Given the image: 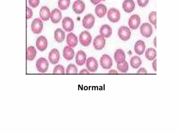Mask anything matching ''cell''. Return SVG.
<instances>
[{
	"mask_svg": "<svg viewBox=\"0 0 178 133\" xmlns=\"http://www.w3.org/2000/svg\"><path fill=\"white\" fill-rule=\"evenodd\" d=\"M49 63L45 58H41L37 60L36 63V68L39 72L44 73L49 68Z\"/></svg>",
	"mask_w": 178,
	"mask_h": 133,
	"instance_id": "cell-1",
	"label": "cell"
},
{
	"mask_svg": "<svg viewBox=\"0 0 178 133\" xmlns=\"http://www.w3.org/2000/svg\"><path fill=\"white\" fill-rule=\"evenodd\" d=\"M43 28V22L39 18L34 19L32 23V31L35 34H39L42 32Z\"/></svg>",
	"mask_w": 178,
	"mask_h": 133,
	"instance_id": "cell-2",
	"label": "cell"
},
{
	"mask_svg": "<svg viewBox=\"0 0 178 133\" xmlns=\"http://www.w3.org/2000/svg\"><path fill=\"white\" fill-rule=\"evenodd\" d=\"M79 39V42L82 46L87 47L91 44L92 37L91 34L88 31H85L81 34Z\"/></svg>",
	"mask_w": 178,
	"mask_h": 133,
	"instance_id": "cell-3",
	"label": "cell"
},
{
	"mask_svg": "<svg viewBox=\"0 0 178 133\" xmlns=\"http://www.w3.org/2000/svg\"><path fill=\"white\" fill-rule=\"evenodd\" d=\"M107 17L113 23H117L120 19V12L118 9L115 8H111L108 12Z\"/></svg>",
	"mask_w": 178,
	"mask_h": 133,
	"instance_id": "cell-4",
	"label": "cell"
},
{
	"mask_svg": "<svg viewBox=\"0 0 178 133\" xmlns=\"http://www.w3.org/2000/svg\"><path fill=\"white\" fill-rule=\"evenodd\" d=\"M118 35L121 39L125 42L130 39L131 32L128 27L123 26L119 28Z\"/></svg>",
	"mask_w": 178,
	"mask_h": 133,
	"instance_id": "cell-5",
	"label": "cell"
},
{
	"mask_svg": "<svg viewBox=\"0 0 178 133\" xmlns=\"http://www.w3.org/2000/svg\"><path fill=\"white\" fill-rule=\"evenodd\" d=\"M95 18L91 14H89L84 17L82 20V25L86 29H90L94 26Z\"/></svg>",
	"mask_w": 178,
	"mask_h": 133,
	"instance_id": "cell-6",
	"label": "cell"
},
{
	"mask_svg": "<svg viewBox=\"0 0 178 133\" xmlns=\"http://www.w3.org/2000/svg\"><path fill=\"white\" fill-rule=\"evenodd\" d=\"M100 63L102 67L105 69H109L113 65L112 59L110 56L107 55H103L100 60Z\"/></svg>",
	"mask_w": 178,
	"mask_h": 133,
	"instance_id": "cell-7",
	"label": "cell"
},
{
	"mask_svg": "<svg viewBox=\"0 0 178 133\" xmlns=\"http://www.w3.org/2000/svg\"><path fill=\"white\" fill-rule=\"evenodd\" d=\"M140 32L143 36L146 38L150 37L153 33L151 25L149 23H143L140 27Z\"/></svg>",
	"mask_w": 178,
	"mask_h": 133,
	"instance_id": "cell-8",
	"label": "cell"
},
{
	"mask_svg": "<svg viewBox=\"0 0 178 133\" xmlns=\"http://www.w3.org/2000/svg\"><path fill=\"white\" fill-rule=\"evenodd\" d=\"M106 40L101 36H98L95 38L93 44L94 48L97 50H102L105 46Z\"/></svg>",
	"mask_w": 178,
	"mask_h": 133,
	"instance_id": "cell-9",
	"label": "cell"
},
{
	"mask_svg": "<svg viewBox=\"0 0 178 133\" xmlns=\"http://www.w3.org/2000/svg\"><path fill=\"white\" fill-rule=\"evenodd\" d=\"M141 23V18L138 15H134L129 19L128 25L133 30H136Z\"/></svg>",
	"mask_w": 178,
	"mask_h": 133,
	"instance_id": "cell-10",
	"label": "cell"
},
{
	"mask_svg": "<svg viewBox=\"0 0 178 133\" xmlns=\"http://www.w3.org/2000/svg\"><path fill=\"white\" fill-rule=\"evenodd\" d=\"M62 27L67 32H70L74 29V21L71 18L65 17L62 22Z\"/></svg>",
	"mask_w": 178,
	"mask_h": 133,
	"instance_id": "cell-11",
	"label": "cell"
},
{
	"mask_svg": "<svg viewBox=\"0 0 178 133\" xmlns=\"http://www.w3.org/2000/svg\"><path fill=\"white\" fill-rule=\"evenodd\" d=\"M85 8V3L81 0H77L73 4V10L76 14H81L84 12Z\"/></svg>",
	"mask_w": 178,
	"mask_h": 133,
	"instance_id": "cell-12",
	"label": "cell"
},
{
	"mask_svg": "<svg viewBox=\"0 0 178 133\" xmlns=\"http://www.w3.org/2000/svg\"><path fill=\"white\" fill-rule=\"evenodd\" d=\"M86 67L89 71L91 72L96 71L98 68L97 61L92 57L89 58L86 63Z\"/></svg>",
	"mask_w": 178,
	"mask_h": 133,
	"instance_id": "cell-13",
	"label": "cell"
},
{
	"mask_svg": "<svg viewBox=\"0 0 178 133\" xmlns=\"http://www.w3.org/2000/svg\"><path fill=\"white\" fill-rule=\"evenodd\" d=\"M37 48L40 51L43 52L46 50L48 46L47 39L44 36H41L38 38L36 42Z\"/></svg>",
	"mask_w": 178,
	"mask_h": 133,
	"instance_id": "cell-14",
	"label": "cell"
},
{
	"mask_svg": "<svg viewBox=\"0 0 178 133\" xmlns=\"http://www.w3.org/2000/svg\"><path fill=\"white\" fill-rule=\"evenodd\" d=\"M60 54L58 50L54 49L49 53V59L50 62L53 65H56L59 62L60 59Z\"/></svg>",
	"mask_w": 178,
	"mask_h": 133,
	"instance_id": "cell-15",
	"label": "cell"
},
{
	"mask_svg": "<svg viewBox=\"0 0 178 133\" xmlns=\"http://www.w3.org/2000/svg\"><path fill=\"white\" fill-rule=\"evenodd\" d=\"M50 17L51 21L53 23H58L62 18L61 12L59 9L55 8L52 11Z\"/></svg>",
	"mask_w": 178,
	"mask_h": 133,
	"instance_id": "cell-16",
	"label": "cell"
},
{
	"mask_svg": "<svg viewBox=\"0 0 178 133\" xmlns=\"http://www.w3.org/2000/svg\"><path fill=\"white\" fill-rule=\"evenodd\" d=\"M86 60V55L82 50L79 51L76 57V62L78 66H82L85 64Z\"/></svg>",
	"mask_w": 178,
	"mask_h": 133,
	"instance_id": "cell-17",
	"label": "cell"
},
{
	"mask_svg": "<svg viewBox=\"0 0 178 133\" xmlns=\"http://www.w3.org/2000/svg\"><path fill=\"white\" fill-rule=\"evenodd\" d=\"M122 6L124 11L130 13L134 10L135 4L133 0H125L123 3Z\"/></svg>",
	"mask_w": 178,
	"mask_h": 133,
	"instance_id": "cell-18",
	"label": "cell"
},
{
	"mask_svg": "<svg viewBox=\"0 0 178 133\" xmlns=\"http://www.w3.org/2000/svg\"><path fill=\"white\" fill-rule=\"evenodd\" d=\"M107 11L106 6L102 4L97 5L95 9V13L99 18H103L106 15Z\"/></svg>",
	"mask_w": 178,
	"mask_h": 133,
	"instance_id": "cell-19",
	"label": "cell"
},
{
	"mask_svg": "<svg viewBox=\"0 0 178 133\" xmlns=\"http://www.w3.org/2000/svg\"><path fill=\"white\" fill-rule=\"evenodd\" d=\"M74 50L68 46L65 47L63 50V56L68 61H71L75 56Z\"/></svg>",
	"mask_w": 178,
	"mask_h": 133,
	"instance_id": "cell-20",
	"label": "cell"
},
{
	"mask_svg": "<svg viewBox=\"0 0 178 133\" xmlns=\"http://www.w3.org/2000/svg\"><path fill=\"white\" fill-rule=\"evenodd\" d=\"M145 49V43L143 41L139 40L137 42L135 45L134 50L135 53L139 55L144 54Z\"/></svg>",
	"mask_w": 178,
	"mask_h": 133,
	"instance_id": "cell-21",
	"label": "cell"
},
{
	"mask_svg": "<svg viewBox=\"0 0 178 133\" xmlns=\"http://www.w3.org/2000/svg\"><path fill=\"white\" fill-rule=\"evenodd\" d=\"M78 38L75 34L72 33L69 34L66 37V42L69 47H74L77 45Z\"/></svg>",
	"mask_w": 178,
	"mask_h": 133,
	"instance_id": "cell-22",
	"label": "cell"
},
{
	"mask_svg": "<svg viewBox=\"0 0 178 133\" xmlns=\"http://www.w3.org/2000/svg\"><path fill=\"white\" fill-rule=\"evenodd\" d=\"M100 33L101 36L104 37H109L112 35V28L108 25H104L100 28Z\"/></svg>",
	"mask_w": 178,
	"mask_h": 133,
	"instance_id": "cell-23",
	"label": "cell"
},
{
	"mask_svg": "<svg viewBox=\"0 0 178 133\" xmlns=\"http://www.w3.org/2000/svg\"><path fill=\"white\" fill-rule=\"evenodd\" d=\"M39 15L40 17L43 21H48L50 17V11L49 8L46 6H43L40 9Z\"/></svg>",
	"mask_w": 178,
	"mask_h": 133,
	"instance_id": "cell-24",
	"label": "cell"
},
{
	"mask_svg": "<svg viewBox=\"0 0 178 133\" xmlns=\"http://www.w3.org/2000/svg\"><path fill=\"white\" fill-rule=\"evenodd\" d=\"M114 58L117 63H121L125 61L126 55L122 49H118L114 53Z\"/></svg>",
	"mask_w": 178,
	"mask_h": 133,
	"instance_id": "cell-25",
	"label": "cell"
},
{
	"mask_svg": "<svg viewBox=\"0 0 178 133\" xmlns=\"http://www.w3.org/2000/svg\"><path fill=\"white\" fill-rule=\"evenodd\" d=\"M65 32L61 28H58L55 32V39L56 42L61 43L64 42L65 38Z\"/></svg>",
	"mask_w": 178,
	"mask_h": 133,
	"instance_id": "cell-26",
	"label": "cell"
},
{
	"mask_svg": "<svg viewBox=\"0 0 178 133\" xmlns=\"http://www.w3.org/2000/svg\"><path fill=\"white\" fill-rule=\"evenodd\" d=\"M36 51L34 47H28L27 52V58L28 61H33L36 56Z\"/></svg>",
	"mask_w": 178,
	"mask_h": 133,
	"instance_id": "cell-27",
	"label": "cell"
},
{
	"mask_svg": "<svg viewBox=\"0 0 178 133\" xmlns=\"http://www.w3.org/2000/svg\"><path fill=\"white\" fill-rule=\"evenodd\" d=\"M142 61L138 56L133 57L130 61V64L134 69H138L141 66Z\"/></svg>",
	"mask_w": 178,
	"mask_h": 133,
	"instance_id": "cell-28",
	"label": "cell"
},
{
	"mask_svg": "<svg viewBox=\"0 0 178 133\" xmlns=\"http://www.w3.org/2000/svg\"><path fill=\"white\" fill-rule=\"evenodd\" d=\"M145 56L149 61H153L157 56V52L153 48H149L145 52Z\"/></svg>",
	"mask_w": 178,
	"mask_h": 133,
	"instance_id": "cell-29",
	"label": "cell"
},
{
	"mask_svg": "<svg viewBox=\"0 0 178 133\" xmlns=\"http://www.w3.org/2000/svg\"><path fill=\"white\" fill-rule=\"evenodd\" d=\"M117 68L120 72L125 73L128 71V64L125 61L121 63H117Z\"/></svg>",
	"mask_w": 178,
	"mask_h": 133,
	"instance_id": "cell-30",
	"label": "cell"
},
{
	"mask_svg": "<svg viewBox=\"0 0 178 133\" xmlns=\"http://www.w3.org/2000/svg\"><path fill=\"white\" fill-rule=\"evenodd\" d=\"M71 3V0H59L58 6L62 10H65L67 9Z\"/></svg>",
	"mask_w": 178,
	"mask_h": 133,
	"instance_id": "cell-31",
	"label": "cell"
},
{
	"mask_svg": "<svg viewBox=\"0 0 178 133\" xmlns=\"http://www.w3.org/2000/svg\"><path fill=\"white\" fill-rule=\"evenodd\" d=\"M78 69L74 64H70L66 69V74H77Z\"/></svg>",
	"mask_w": 178,
	"mask_h": 133,
	"instance_id": "cell-32",
	"label": "cell"
},
{
	"mask_svg": "<svg viewBox=\"0 0 178 133\" xmlns=\"http://www.w3.org/2000/svg\"><path fill=\"white\" fill-rule=\"evenodd\" d=\"M149 20L151 23L154 25L157 23V12H152L149 15Z\"/></svg>",
	"mask_w": 178,
	"mask_h": 133,
	"instance_id": "cell-33",
	"label": "cell"
},
{
	"mask_svg": "<svg viewBox=\"0 0 178 133\" xmlns=\"http://www.w3.org/2000/svg\"><path fill=\"white\" fill-rule=\"evenodd\" d=\"M54 74H65V69L63 66L60 65H57L55 66L53 70Z\"/></svg>",
	"mask_w": 178,
	"mask_h": 133,
	"instance_id": "cell-34",
	"label": "cell"
},
{
	"mask_svg": "<svg viewBox=\"0 0 178 133\" xmlns=\"http://www.w3.org/2000/svg\"><path fill=\"white\" fill-rule=\"evenodd\" d=\"M28 2L31 7L33 8H35L39 5L40 0H28Z\"/></svg>",
	"mask_w": 178,
	"mask_h": 133,
	"instance_id": "cell-35",
	"label": "cell"
},
{
	"mask_svg": "<svg viewBox=\"0 0 178 133\" xmlns=\"http://www.w3.org/2000/svg\"><path fill=\"white\" fill-rule=\"evenodd\" d=\"M149 0H137L138 5L142 7H145L148 4Z\"/></svg>",
	"mask_w": 178,
	"mask_h": 133,
	"instance_id": "cell-36",
	"label": "cell"
},
{
	"mask_svg": "<svg viewBox=\"0 0 178 133\" xmlns=\"http://www.w3.org/2000/svg\"><path fill=\"white\" fill-rule=\"evenodd\" d=\"M27 19H29L30 18L32 17L33 15V12L31 9L29 7H27Z\"/></svg>",
	"mask_w": 178,
	"mask_h": 133,
	"instance_id": "cell-37",
	"label": "cell"
},
{
	"mask_svg": "<svg viewBox=\"0 0 178 133\" xmlns=\"http://www.w3.org/2000/svg\"><path fill=\"white\" fill-rule=\"evenodd\" d=\"M138 74H147V71L144 68H141L139 70L137 71Z\"/></svg>",
	"mask_w": 178,
	"mask_h": 133,
	"instance_id": "cell-38",
	"label": "cell"
},
{
	"mask_svg": "<svg viewBox=\"0 0 178 133\" xmlns=\"http://www.w3.org/2000/svg\"><path fill=\"white\" fill-rule=\"evenodd\" d=\"M91 2L94 5H96L100 3L102 0H90Z\"/></svg>",
	"mask_w": 178,
	"mask_h": 133,
	"instance_id": "cell-39",
	"label": "cell"
},
{
	"mask_svg": "<svg viewBox=\"0 0 178 133\" xmlns=\"http://www.w3.org/2000/svg\"><path fill=\"white\" fill-rule=\"evenodd\" d=\"M156 61L157 60L156 59L154 60L153 63H152V67H153L154 71H157Z\"/></svg>",
	"mask_w": 178,
	"mask_h": 133,
	"instance_id": "cell-40",
	"label": "cell"
},
{
	"mask_svg": "<svg viewBox=\"0 0 178 133\" xmlns=\"http://www.w3.org/2000/svg\"><path fill=\"white\" fill-rule=\"evenodd\" d=\"M90 72L86 69H82L79 72V74H88Z\"/></svg>",
	"mask_w": 178,
	"mask_h": 133,
	"instance_id": "cell-41",
	"label": "cell"
},
{
	"mask_svg": "<svg viewBox=\"0 0 178 133\" xmlns=\"http://www.w3.org/2000/svg\"><path fill=\"white\" fill-rule=\"evenodd\" d=\"M109 73L110 74H117L118 73V72L115 70L112 69L109 72Z\"/></svg>",
	"mask_w": 178,
	"mask_h": 133,
	"instance_id": "cell-42",
	"label": "cell"
},
{
	"mask_svg": "<svg viewBox=\"0 0 178 133\" xmlns=\"http://www.w3.org/2000/svg\"><path fill=\"white\" fill-rule=\"evenodd\" d=\"M106 0H102V1H106Z\"/></svg>",
	"mask_w": 178,
	"mask_h": 133,
	"instance_id": "cell-43",
	"label": "cell"
}]
</instances>
